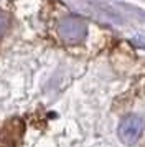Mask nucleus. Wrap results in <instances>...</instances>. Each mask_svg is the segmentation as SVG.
I'll return each instance as SVG.
<instances>
[{
	"label": "nucleus",
	"instance_id": "3",
	"mask_svg": "<svg viewBox=\"0 0 145 147\" xmlns=\"http://www.w3.org/2000/svg\"><path fill=\"white\" fill-rule=\"evenodd\" d=\"M8 25H10V18L7 17V13L0 12V38L5 35V32L8 30Z\"/></svg>",
	"mask_w": 145,
	"mask_h": 147
},
{
	"label": "nucleus",
	"instance_id": "1",
	"mask_svg": "<svg viewBox=\"0 0 145 147\" xmlns=\"http://www.w3.org/2000/svg\"><path fill=\"white\" fill-rule=\"evenodd\" d=\"M144 127L145 122L140 116H127L119 126V137L124 144L132 146L140 139V136L144 132Z\"/></svg>",
	"mask_w": 145,
	"mask_h": 147
},
{
	"label": "nucleus",
	"instance_id": "2",
	"mask_svg": "<svg viewBox=\"0 0 145 147\" xmlns=\"http://www.w3.org/2000/svg\"><path fill=\"white\" fill-rule=\"evenodd\" d=\"M59 35L69 43L79 41L81 38H84L86 35V27L83 22H79L78 18H66L59 23Z\"/></svg>",
	"mask_w": 145,
	"mask_h": 147
}]
</instances>
